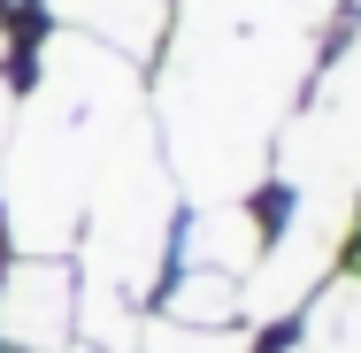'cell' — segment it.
Listing matches in <instances>:
<instances>
[{"label":"cell","instance_id":"1","mask_svg":"<svg viewBox=\"0 0 361 353\" xmlns=\"http://www.w3.org/2000/svg\"><path fill=\"white\" fill-rule=\"evenodd\" d=\"M77 338V277L62 254H23L0 269V346L8 353H70Z\"/></svg>","mask_w":361,"mask_h":353},{"label":"cell","instance_id":"8","mask_svg":"<svg viewBox=\"0 0 361 353\" xmlns=\"http://www.w3.org/2000/svg\"><path fill=\"white\" fill-rule=\"evenodd\" d=\"M0 62H8V31H0Z\"/></svg>","mask_w":361,"mask_h":353},{"label":"cell","instance_id":"7","mask_svg":"<svg viewBox=\"0 0 361 353\" xmlns=\"http://www.w3.org/2000/svg\"><path fill=\"white\" fill-rule=\"evenodd\" d=\"M70 353H116V346H70Z\"/></svg>","mask_w":361,"mask_h":353},{"label":"cell","instance_id":"6","mask_svg":"<svg viewBox=\"0 0 361 353\" xmlns=\"http://www.w3.org/2000/svg\"><path fill=\"white\" fill-rule=\"evenodd\" d=\"M139 353H246V330H185V323H154Z\"/></svg>","mask_w":361,"mask_h":353},{"label":"cell","instance_id":"5","mask_svg":"<svg viewBox=\"0 0 361 353\" xmlns=\"http://www.w3.org/2000/svg\"><path fill=\"white\" fill-rule=\"evenodd\" d=\"M238 315H246V292L238 277H216V269H185L161 307V323H185V330H231Z\"/></svg>","mask_w":361,"mask_h":353},{"label":"cell","instance_id":"3","mask_svg":"<svg viewBox=\"0 0 361 353\" xmlns=\"http://www.w3.org/2000/svg\"><path fill=\"white\" fill-rule=\"evenodd\" d=\"M262 246H269V223L246 208V200H216V208L192 215V230H185V269H216V277H238L262 261Z\"/></svg>","mask_w":361,"mask_h":353},{"label":"cell","instance_id":"2","mask_svg":"<svg viewBox=\"0 0 361 353\" xmlns=\"http://www.w3.org/2000/svg\"><path fill=\"white\" fill-rule=\"evenodd\" d=\"M47 8L62 16V31L108 47V54H123V62H146V54L169 39V8H161V0H47Z\"/></svg>","mask_w":361,"mask_h":353},{"label":"cell","instance_id":"4","mask_svg":"<svg viewBox=\"0 0 361 353\" xmlns=\"http://www.w3.org/2000/svg\"><path fill=\"white\" fill-rule=\"evenodd\" d=\"M292 353H361V254H346V269H331L307 292Z\"/></svg>","mask_w":361,"mask_h":353}]
</instances>
